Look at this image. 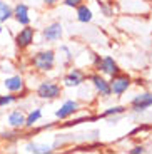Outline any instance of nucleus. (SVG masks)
Instances as JSON below:
<instances>
[{"label":"nucleus","instance_id":"nucleus-2","mask_svg":"<svg viewBox=\"0 0 152 154\" xmlns=\"http://www.w3.org/2000/svg\"><path fill=\"white\" fill-rule=\"evenodd\" d=\"M60 94H62L60 85L52 81H45L37 87V96L40 99H57V97H60Z\"/></svg>","mask_w":152,"mask_h":154},{"label":"nucleus","instance_id":"nucleus-20","mask_svg":"<svg viewBox=\"0 0 152 154\" xmlns=\"http://www.w3.org/2000/svg\"><path fill=\"white\" fill-rule=\"evenodd\" d=\"M82 4V0H64L65 7H79Z\"/></svg>","mask_w":152,"mask_h":154},{"label":"nucleus","instance_id":"nucleus-12","mask_svg":"<svg viewBox=\"0 0 152 154\" xmlns=\"http://www.w3.org/2000/svg\"><path fill=\"white\" fill-rule=\"evenodd\" d=\"M62 37V25L59 22L50 23L49 27L44 29V38L47 42H52V40H59Z\"/></svg>","mask_w":152,"mask_h":154},{"label":"nucleus","instance_id":"nucleus-16","mask_svg":"<svg viewBox=\"0 0 152 154\" xmlns=\"http://www.w3.org/2000/svg\"><path fill=\"white\" fill-rule=\"evenodd\" d=\"M25 151H27V152H34V154H45V152H50V151H52V147L47 146V144L30 143V144H27Z\"/></svg>","mask_w":152,"mask_h":154},{"label":"nucleus","instance_id":"nucleus-13","mask_svg":"<svg viewBox=\"0 0 152 154\" xmlns=\"http://www.w3.org/2000/svg\"><path fill=\"white\" fill-rule=\"evenodd\" d=\"M77 109H79V102H77V100H67V102H64V106L55 112V116H57L59 119H65L68 116H72Z\"/></svg>","mask_w":152,"mask_h":154},{"label":"nucleus","instance_id":"nucleus-8","mask_svg":"<svg viewBox=\"0 0 152 154\" xmlns=\"http://www.w3.org/2000/svg\"><path fill=\"white\" fill-rule=\"evenodd\" d=\"M14 19L20 25H30V17H29V7L25 4H17L14 8Z\"/></svg>","mask_w":152,"mask_h":154},{"label":"nucleus","instance_id":"nucleus-21","mask_svg":"<svg viewBox=\"0 0 152 154\" xmlns=\"http://www.w3.org/2000/svg\"><path fill=\"white\" fill-rule=\"evenodd\" d=\"M144 147H142V146H135V147H134V149H130V154H139V152H144Z\"/></svg>","mask_w":152,"mask_h":154},{"label":"nucleus","instance_id":"nucleus-15","mask_svg":"<svg viewBox=\"0 0 152 154\" xmlns=\"http://www.w3.org/2000/svg\"><path fill=\"white\" fill-rule=\"evenodd\" d=\"M12 17H14V8H12L7 2L0 0V23L7 22V20L12 19Z\"/></svg>","mask_w":152,"mask_h":154},{"label":"nucleus","instance_id":"nucleus-3","mask_svg":"<svg viewBox=\"0 0 152 154\" xmlns=\"http://www.w3.org/2000/svg\"><path fill=\"white\" fill-rule=\"evenodd\" d=\"M109 84H110V89H112V94L122 96V94L130 87V77L127 75V74L119 72V74H115V75H112V81H110Z\"/></svg>","mask_w":152,"mask_h":154},{"label":"nucleus","instance_id":"nucleus-7","mask_svg":"<svg viewBox=\"0 0 152 154\" xmlns=\"http://www.w3.org/2000/svg\"><path fill=\"white\" fill-rule=\"evenodd\" d=\"M90 81H92V84H94V87H95V91L100 94V96H105V97H109L110 94H112V89H110V84L104 79V77H100V75H92L90 77Z\"/></svg>","mask_w":152,"mask_h":154},{"label":"nucleus","instance_id":"nucleus-6","mask_svg":"<svg viewBox=\"0 0 152 154\" xmlns=\"http://www.w3.org/2000/svg\"><path fill=\"white\" fill-rule=\"evenodd\" d=\"M150 106H152V94L150 92L139 94V96L134 97V100H132V107H134V111H137V112L145 111V109L150 107Z\"/></svg>","mask_w":152,"mask_h":154},{"label":"nucleus","instance_id":"nucleus-18","mask_svg":"<svg viewBox=\"0 0 152 154\" xmlns=\"http://www.w3.org/2000/svg\"><path fill=\"white\" fill-rule=\"evenodd\" d=\"M17 99H19V96H14L12 92L8 94V96H0V109L8 106V104H14Z\"/></svg>","mask_w":152,"mask_h":154},{"label":"nucleus","instance_id":"nucleus-23","mask_svg":"<svg viewBox=\"0 0 152 154\" xmlns=\"http://www.w3.org/2000/svg\"><path fill=\"white\" fill-rule=\"evenodd\" d=\"M2 30H4V29H2V25H0V34H2Z\"/></svg>","mask_w":152,"mask_h":154},{"label":"nucleus","instance_id":"nucleus-10","mask_svg":"<svg viewBox=\"0 0 152 154\" xmlns=\"http://www.w3.org/2000/svg\"><path fill=\"white\" fill-rule=\"evenodd\" d=\"M84 79H85V74L82 72V70H80V69H74V70H70V72L65 75L64 82H65L67 87H75V85L82 84Z\"/></svg>","mask_w":152,"mask_h":154},{"label":"nucleus","instance_id":"nucleus-4","mask_svg":"<svg viewBox=\"0 0 152 154\" xmlns=\"http://www.w3.org/2000/svg\"><path fill=\"white\" fill-rule=\"evenodd\" d=\"M35 37V30L30 27V25H23V29L15 35V44L19 49H27L29 45H32Z\"/></svg>","mask_w":152,"mask_h":154},{"label":"nucleus","instance_id":"nucleus-1","mask_svg":"<svg viewBox=\"0 0 152 154\" xmlns=\"http://www.w3.org/2000/svg\"><path fill=\"white\" fill-rule=\"evenodd\" d=\"M53 64H55V54L53 50H42L32 57V66L35 67L40 72H47V70H52Z\"/></svg>","mask_w":152,"mask_h":154},{"label":"nucleus","instance_id":"nucleus-11","mask_svg":"<svg viewBox=\"0 0 152 154\" xmlns=\"http://www.w3.org/2000/svg\"><path fill=\"white\" fill-rule=\"evenodd\" d=\"M7 122H8V126L14 127V129L23 127L25 126V114H23V111H20V109L12 111L10 114H8V117H7Z\"/></svg>","mask_w":152,"mask_h":154},{"label":"nucleus","instance_id":"nucleus-19","mask_svg":"<svg viewBox=\"0 0 152 154\" xmlns=\"http://www.w3.org/2000/svg\"><path fill=\"white\" fill-rule=\"evenodd\" d=\"M126 111V107H120V106H117V107H112L109 109V111H105L102 114V117H107V116H115V114H122V112Z\"/></svg>","mask_w":152,"mask_h":154},{"label":"nucleus","instance_id":"nucleus-5","mask_svg":"<svg viewBox=\"0 0 152 154\" xmlns=\"http://www.w3.org/2000/svg\"><path fill=\"white\" fill-rule=\"evenodd\" d=\"M4 85L8 92H12V94H19V92H23V91H25V82H23V79L20 75L5 77Z\"/></svg>","mask_w":152,"mask_h":154},{"label":"nucleus","instance_id":"nucleus-17","mask_svg":"<svg viewBox=\"0 0 152 154\" xmlns=\"http://www.w3.org/2000/svg\"><path fill=\"white\" fill-rule=\"evenodd\" d=\"M42 117V111L40 109H34L29 112V116H25V127H34V124Z\"/></svg>","mask_w":152,"mask_h":154},{"label":"nucleus","instance_id":"nucleus-14","mask_svg":"<svg viewBox=\"0 0 152 154\" xmlns=\"http://www.w3.org/2000/svg\"><path fill=\"white\" fill-rule=\"evenodd\" d=\"M77 20L82 23H87L92 20V10L87 7V5H82L80 4L79 7H77Z\"/></svg>","mask_w":152,"mask_h":154},{"label":"nucleus","instance_id":"nucleus-22","mask_svg":"<svg viewBox=\"0 0 152 154\" xmlns=\"http://www.w3.org/2000/svg\"><path fill=\"white\" fill-rule=\"evenodd\" d=\"M44 2H45L47 5H55L59 2V0H44Z\"/></svg>","mask_w":152,"mask_h":154},{"label":"nucleus","instance_id":"nucleus-9","mask_svg":"<svg viewBox=\"0 0 152 154\" xmlns=\"http://www.w3.org/2000/svg\"><path fill=\"white\" fill-rule=\"evenodd\" d=\"M99 70L102 74H105V75H115V74L120 72L117 64H115V60L112 57H104L102 60L99 62Z\"/></svg>","mask_w":152,"mask_h":154}]
</instances>
